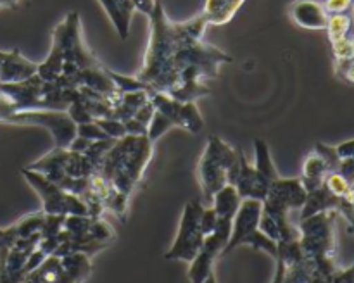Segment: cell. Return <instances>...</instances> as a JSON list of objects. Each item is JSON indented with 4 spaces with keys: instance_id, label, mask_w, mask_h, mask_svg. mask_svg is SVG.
<instances>
[{
    "instance_id": "obj_1",
    "label": "cell",
    "mask_w": 354,
    "mask_h": 283,
    "mask_svg": "<svg viewBox=\"0 0 354 283\" xmlns=\"http://www.w3.org/2000/svg\"><path fill=\"white\" fill-rule=\"evenodd\" d=\"M149 19L151 37L137 78L151 92L166 93L180 102H196L209 95L204 79L218 78L221 66L234 57L204 41L207 23L203 14L176 23L158 0Z\"/></svg>"
},
{
    "instance_id": "obj_2",
    "label": "cell",
    "mask_w": 354,
    "mask_h": 283,
    "mask_svg": "<svg viewBox=\"0 0 354 283\" xmlns=\"http://www.w3.org/2000/svg\"><path fill=\"white\" fill-rule=\"evenodd\" d=\"M38 75L45 81H59L71 86H85L97 93L120 99L121 92L109 76V68L93 55L83 38L82 19L76 10L69 12L52 33V47L44 62L38 64Z\"/></svg>"
},
{
    "instance_id": "obj_3",
    "label": "cell",
    "mask_w": 354,
    "mask_h": 283,
    "mask_svg": "<svg viewBox=\"0 0 354 283\" xmlns=\"http://www.w3.org/2000/svg\"><path fill=\"white\" fill-rule=\"evenodd\" d=\"M152 142L144 137H127L114 142L113 147L104 157L97 173L113 185L114 190L130 197L138 183L144 178V171L152 157Z\"/></svg>"
},
{
    "instance_id": "obj_4",
    "label": "cell",
    "mask_w": 354,
    "mask_h": 283,
    "mask_svg": "<svg viewBox=\"0 0 354 283\" xmlns=\"http://www.w3.org/2000/svg\"><path fill=\"white\" fill-rule=\"evenodd\" d=\"M263 213V202L258 199H242L241 206H239L237 214L232 223V235L228 240L227 247L223 248V254H230L241 245H249L254 251H263L268 255H272L277 261L279 257V245L275 240L266 237L261 230H259V219H261Z\"/></svg>"
},
{
    "instance_id": "obj_5",
    "label": "cell",
    "mask_w": 354,
    "mask_h": 283,
    "mask_svg": "<svg viewBox=\"0 0 354 283\" xmlns=\"http://www.w3.org/2000/svg\"><path fill=\"white\" fill-rule=\"evenodd\" d=\"M239 148L230 147L225 140L216 135L207 138V145L204 148L199 161V182L203 186L204 199L211 202L214 193L223 188L227 183V173L230 166L237 161Z\"/></svg>"
},
{
    "instance_id": "obj_6",
    "label": "cell",
    "mask_w": 354,
    "mask_h": 283,
    "mask_svg": "<svg viewBox=\"0 0 354 283\" xmlns=\"http://www.w3.org/2000/svg\"><path fill=\"white\" fill-rule=\"evenodd\" d=\"M335 216L337 211H324L301 219L299 244L304 257H334Z\"/></svg>"
},
{
    "instance_id": "obj_7",
    "label": "cell",
    "mask_w": 354,
    "mask_h": 283,
    "mask_svg": "<svg viewBox=\"0 0 354 283\" xmlns=\"http://www.w3.org/2000/svg\"><path fill=\"white\" fill-rule=\"evenodd\" d=\"M21 173L26 178V182L33 186L35 192L40 195L41 211L45 214H61V216L80 214V216H88V207L83 202V199L62 190L61 186L45 178L41 173L33 171L30 168H23Z\"/></svg>"
},
{
    "instance_id": "obj_8",
    "label": "cell",
    "mask_w": 354,
    "mask_h": 283,
    "mask_svg": "<svg viewBox=\"0 0 354 283\" xmlns=\"http://www.w3.org/2000/svg\"><path fill=\"white\" fill-rule=\"evenodd\" d=\"M204 206L199 200H190L185 204L180 219L178 235L175 242L165 254L168 261H185L190 262L204 244V233L201 230V214H203Z\"/></svg>"
},
{
    "instance_id": "obj_9",
    "label": "cell",
    "mask_w": 354,
    "mask_h": 283,
    "mask_svg": "<svg viewBox=\"0 0 354 283\" xmlns=\"http://www.w3.org/2000/svg\"><path fill=\"white\" fill-rule=\"evenodd\" d=\"M38 75V62L30 61L19 48L0 50V83H17Z\"/></svg>"
},
{
    "instance_id": "obj_10",
    "label": "cell",
    "mask_w": 354,
    "mask_h": 283,
    "mask_svg": "<svg viewBox=\"0 0 354 283\" xmlns=\"http://www.w3.org/2000/svg\"><path fill=\"white\" fill-rule=\"evenodd\" d=\"M239 155H241V173H239L237 183H235V188H237L239 195L242 199H258L263 202L272 183L266 178H263L256 171L254 166L249 164L242 148H239Z\"/></svg>"
},
{
    "instance_id": "obj_11",
    "label": "cell",
    "mask_w": 354,
    "mask_h": 283,
    "mask_svg": "<svg viewBox=\"0 0 354 283\" xmlns=\"http://www.w3.org/2000/svg\"><path fill=\"white\" fill-rule=\"evenodd\" d=\"M289 14L297 26L304 30H325L328 14L324 3L317 0H294L289 7Z\"/></svg>"
},
{
    "instance_id": "obj_12",
    "label": "cell",
    "mask_w": 354,
    "mask_h": 283,
    "mask_svg": "<svg viewBox=\"0 0 354 283\" xmlns=\"http://www.w3.org/2000/svg\"><path fill=\"white\" fill-rule=\"evenodd\" d=\"M48 119H50L48 110H17L14 104L0 92V123L45 128Z\"/></svg>"
},
{
    "instance_id": "obj_13",
    "label": "cell",
    "mask_w": 354,
    "mask_h": 283,
    "mask_svg": "<svg viewBox=\"0 0 354 283\" xmlns=\"http://www.w3.org/2000/svg\"><path fill=\"white\" fill-rule=\"evenodd\" d=\"M99 2L102 9L106 10L111 23H113L118 37L121 40H127L128 35H130L131 17H133L135 10H137L133 0H99Z\"/></svg>"
},
{
    "instance_id": "obj_14",
    "label": "cell",
    "mask_w": 354,
    "mask_h": 283,
    "mask_svg": "<svg viewBox=\"0 0 354 283\" xmlns=\"http://www.w3.org/2000/svg\"><path fill=\"white\" fill-rule=\"evenodd\" d=\"M61 264V283H83L93 269L92 262H90V255L83 254V252H73V254L62 255Z\"/></svg>"
},
{
    "instance_id": "obj_15",
    "label": "cell",
    "mask_w": 354,
    "mask_h": 283,
    "mask_svg": "<svg viewBox=\"0 0 354 283\" xmlns=\"http://www.w3.org/2000/svg\"><path fill=\"white\" fill-rule=\"evenodd\" d=\"M245 0H206L203 9V17L206 19L207 26L214 24V26H223V24L230 23L239 12Z\"/></svg>"
},
{
    "instance_id": "obj_16",
    "label": "cell",
    "mask_w": 354,
    "mask_h": 283,
    "mask_svg": "<svg viewBox=\"0 0 354 283\" xmlns=\"http://www.w3.org/2000/svg\"><path fill=\"white\" fill-rule=\"evenodd\" d=\"M330 173L328 164L325 162V159L318 154L317 150L311 152L306 159H304L303 164V175H301V182H303L306 192L318 188L324 183L325 176Z\"/></svg>"
},
{
    "instance_id": "obj_17",
    "label": "cell",
    "mask_w": 354,
    "mask_h": 283,
    "mask_svg": "<svg viewBox=\"0 0 354 283\" xmlns=\"http://www.w3.org/2000/svg\"><path fill=\"white\" fill-rule=\"evenodd\" d=\"M241 202L242 197L239 195L237 188H235L234 185H225L223 188L218 190V192L214 193L213 200H211V206L216 211L218 217H225V219L234 221Z\"/></svg>"
},
{
    "instance_id": "obj_18",
    "label": "cell",
    "mask_w": 354,
    "mask_h": 283,
    "mask_svg": "<svg viewBox=\"0 0 354 283\" xmlns=\"http://www.w3.org/2000/svg\"><path fill=\"white\" fill-rule=\"evenodd\" d=\"M252 166H254L256 171H258L263 178L268 179L270 183H273L280 176L275 164H273L268 144H266L265 140H261V138H256L254 140V164Z\"/></svg>"
},
{
    "instance_id": "obj_19",
    "label": "cell",
    "mask_w": 354,
    "mask_h": 283,
    "mask_svg": "<svg viewBox=\"0 0 354 283\" xmlns=\"http://www.w3.org/2000/svg\"><path fill=\"white\" fill-rule=\"evenodd\" d=\"M327 33H328V40L337 41L342 40V38L353 37L351 30H353V17L349 16L348 12L344 14H330L327 21Z\"/></svg>"
},
{
    "instance_id": "obj_20",
    "label": "cell",
    "mask_w": 354,
    "mask_h": 283,
    "mask_svg": "<svg viewBox=\"0 0 354 283\" xmlns=\"http://www.w3.org/2000/svg\"><path fill=\"white\" fill-rule=\"evenodd\" d=\"M178 128L190 131V133H199L204 128V119L201 116L199 109H197L196 102H182V109H180L178 116Z\"/></svg>"
},
{
    "instance_id": "obj_21",
    "label": "cell",
    "mask_w": 354,
    "mask_h": 283,
    "mask_svg": "<svg viewBox=\"0 0 354 283\" xmlns=\"http://www.w3.org/2000/svg\"><path fill=\"white\" fill-rule=\"evenodd\" d=\"M44 223H45V213L44 211H37V213H31V214H26V216H23L14 224H16L19 238H26V237H31V235L41 233Z\"/></svg>"
},
{
    "instance_id": "obj_22",
    "label": "cell",
    "mask_w": 354,
    "mask_h": 283,
    "mask_svg": "<svg viewBox=\"0 0 354 283\" xmlns=\"http://www.w3.org/2000/svg\"><path fill=\"white\" fill-rule=\"evenodd\" d=\"M109 76L121 93L140 92V90H144V92H151V88H149L144 81H140L137 76H124V75H120V72L113 71V69H109Z\"/></svg>"
},
{
    "instance_id": "obj_23",
    "label": "cell",
    "mask_w": 354,
    "mask_h": 283,
    "mask_svg": "<svg viewBox=\"0 0 354 283\" xmlns=\"http://www.w3.org/2000/svg\"><path fill=\"white\" fill-rule=\"evenodd\" d=\"M171 128H175V123H173L168 116H165L162 113L156 110L154 116H152V119H151V123H149L147 138L152 142V144H156V142H158V138H161L162 135H165L168 130H171Z\"/></svg>"
},
{
    "instance_id": "obj_24",
    "label": "cell",
    "mask_w": 354,
    "mask_h": 283,
    "mask_svg": "<svg viewBox=\"0 0 354 283\" xmlns=\"http://www.w3.org/2000/svg\"><path fill=\"white\" fill-rule=\"evenodd\" d=\"M332 54H334L335 62L354 59V35L353 37L342 38V40L332 41Z\"/></svg>"
},
{
    "instance_id": "obj_25",
    "label": "cell",
    "mask_w": 354,
    "mask_h": 283,
    "mask_svg": "<svg viewBox=\"0 0 354 283\" xmlns=\"http://www.w3.org/2000/svg\"><path fill=\"white\" fill-rule=\"evenodd\" d=\"M95 123L102 128L104 133L109 138L120 140V138L127 137V128H124L123 121L114 119V117H104V119H95Z\"/></svg>"
},
{
    "instance_id": "obj_26",
    "label": "cell",
    "mask_w": 354,
    "mask_h": 283,
    "mask_svg": "<svg viewBox=\"0 0 354 283\" xmlns=\"http://www.w3.org/2000/svg\"><path fill=\"white\" fill-rule=\"evenodd\" d=\"M76 133H78L80 137L88 138V140H92V142L107 140V138H109L106 133H104V130L95 123V121L76 124Z\"/></svg>"
},
{
    "instance_id": "obj_27",
    "label": "cell",
    "mask_w": 354,
    "mask_h": 283,
    "mask_svg": "<svg viewBox=\"0 0 354 283\" xmlns=\"http://www.w3.org/2000/svg\"><path fill=\"white\" fill-rule=\"evenodd\" d=\"M216 223H218V214L216 211L213 209V206L204 207L203 214H201V230H203L204 237L213 233L214 228H216Z\"/></svg>"
},
{
    "instance_id": "obj_28",
    "label": "cell",
    "mask_w": 354,
    "mask_h": 283,
    "mask_svg": "<svg viewBox=\"0 0 354 283\" xmlns=\"http://www.w3.org/2000/svg\"><path fill=\"white\" fill-rule=\"evenodd\" d=\"M353 0H325L324 7L327 10V14H344L351 9Z\"/></svg>"
},
{
    "instance_id": "obj_29",
    "label": "cell",
    "mask_w": 354,
    "mask_h": 283,
    "mask_svg": "<svg viewBox=\"0 0 354 283\" xmlns=\"http://www.w3.org/2000/svg\"><path fill=\"white\" fill-rule=\"evenodd\" d=\"M335 72H337V76H341L346 81L354 85V59H351V61L335 62Z\"/></svg>"
},
{
    "instance_id": "obj_30",
    "label": "cell",
    "mask_w": 354,
    "mask_h": 283,
    "mask_svg": "<svg viewBox=\"0 0 354 283\" xmlns=\"http://www.w3.org/2000/svg\"><path fill=\"white\" fill-rule=\"evenodd\" d=\"M123 123H124V128H127V135H131V137H144V135H147L149 131L147 124L140 123V121L135 119V117L123 121Z\"/></svg>"
},
{
    "instance_id": "obj_31",
    "label": "cell",
    "mask_w": 354,
    "mask_h": 283,
    "mask_svg": "<svg viewBox=\"0 0 354 283\" xmlns=\"http://www.w3.org/2000/svg\"><path fill=\"white\" fill-rule=\"evenodd\" d=\"M154 113H156V107L152 106L151 100H149L147 104H144V106H142L140 109H138L137 113H135L133 117H135V119L140 121V123L147 124V126H149V123H151V119H152V116H154Z\"/></svg>"
},
{
    "instance_id": "obj_32",
    "label": "cell",
    "mask_w": 354,
    "mask_h": 283,
    "mask_svg": "<svg viewBox=\"0 0 354 283\" xmlns=\"http://www.w3.org/2000/svg\"><path fill=\"white\" fill-rule=\"evenodd\" d=\"M335 152H337V155L341 161H346V159H354V138L353 140L342 142V144L335 145Z\"/></svg>"
},
{
    "instance_id": "obj_33",
    "label": "cell",
    "mask_w": 354,
    "mask_h": 283,
    "mask_svg": "<svg viewBox=\"0 0 354 283\" xmlns=\"http://www.w3.org/2000/svg\"><path fill=\"white\" fill-rule=\"evenodd\" d=\"M90 144H92V140H88V138H83V137H80V135H76V137L73 138L71 144H69L68 150L78 152V154H85V150L90 147Z\"/></svg>"
},
{
    "instance_id": "obj_34",
    "label": "cell",
    "mask_w": 354,
    "mask_h": 283,
    "mask_svg": "<svg viewBox=\"0 0 354 283\" xmlns=\"http://www.w3.org/2000/svg\"><path fill=\"white\" fill-rule=\"evenodd\" d=\"M158 0H133L135 3V9L138 10V12L145 14V16H151L152 10H154V6Z\"/></svg>"
},
{
    "instance_id": "obj_35",
    "label": "cell",
    "mask_w": 354,
    "mask_h": 283,
    "mask_svg": "<svg viewBox=\"0 0 354 283\" xmlns=\"http://www.w3.org/2000/svg\"><path fill=\"white\" fill-rule=\"evenodd\" d=\"M19 0H0V9H6V7H16Z\"/></svg>"
},
{
    "instance_id": "obj_36",
    "label": "cell",
    "mask_w": 354,
    "mask_h": 283,
    "mask_svg": "<svg viewBox=\"0 0 354 283\" xmlns=\"http://www.w3.org/2000/svg\"><path fill=\"white\" fill-rule=\"evenodd\" d=\"M204 283H216V278H214V273H211V275L207 276L206 280H204Z\"/></svg>"
},
{
    "instance_id": "obj_37",
    "label": "cell",
    "mask_w": 354,
    "mask_h": 283,
    "mask_svg": "<svg viewBox=\"0 0 354 283\" xmlns=\"http://www.w3.org/2000/svg\"><path fill=\"white\" fill-rule=\"evenodd\" d=\"M351 7H353V10H354V0H353V6Z\"/></svg>"
}]
</instances>
